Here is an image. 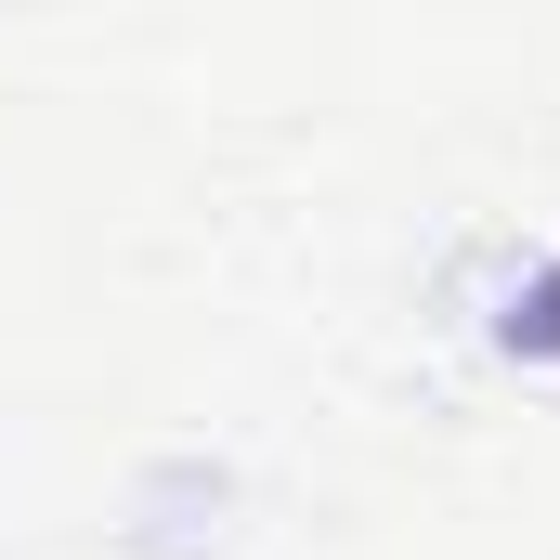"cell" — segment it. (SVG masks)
<instances>
[{"instance_id": "1", "label": "cell", "mask_w": 560, "mask_h": 560, "mask_svg": "<svg viewBox=\"0 0 560 560\" xmlns=\"http://www.w3.org/2000/svg\"><path fill=\"white\" fill-rule=\"evenodd\" d=\"M495 339L509 352H560V261H522L495 287Z\"/></svg>"}]
</instances>
